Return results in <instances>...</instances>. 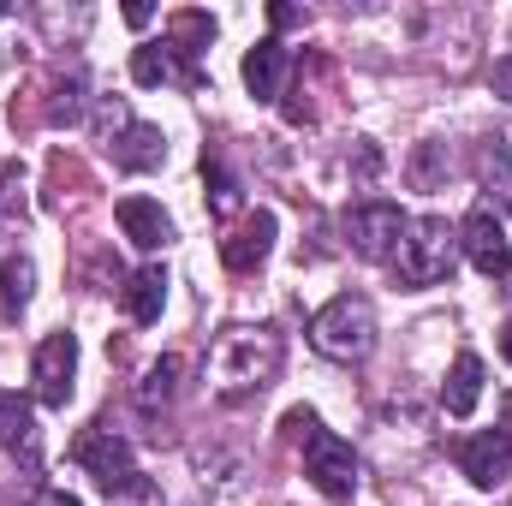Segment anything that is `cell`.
<instances>
[{
    "label": "cell",
    "instance_id": "obj_22",
    "mask_svg": "<svg viewBox=\"0 0 512 506\" xmlns=\"http://www.w3.org/2000/svg\"><path fill=\"white\" fill-rule=\"evenodd\" d=\"M322 423H316V411H286V435H298V441H310Z\"/></svg>",
    "mask_w": 512,
    "mask_h": 506
},
{
    "label": "cell",
    "instance_id": "obj_17",
    "mask_svg": "<svg viewBox=\"0 0 512 506\" xmlns=\"http://www.w3.org/2000/svg\"><path fill=\"white\" fill-rule=\"evenodd\" d=\"M477 399H483V358L459 352L453 370H447V387H441V405H447V417H471Z\"/></svg>",
    "mask_w": 512,
    "mask_h": 506
},
{
    "label": "cell",
    "instance_id": "obj_15",
    "mask_svg": "<svg viewBox=\"0 0 512 506\" xmlns=\"http://www.w3.org/2000/svg\"><path fill=\"white\" fill-rule=\"evenodd\" d=\"M161 161H167V137H161V126L131 120V126L114 137V167H126V173H149V167H161Z\"/></svg>",
    "mask_w": 512,
    "mask_h": 506
},
{
    "label": "cell",
    "instance_id": "obj_18",
    "mask_svg": "<svg viewBox=\"0 0 512 506\" xmlns=\"http://www.w3.org/2000/svg\"><path fill=\"white\" fill-rule=\"evenodd\" d=\"M30 286H36V262H30V256H6V262H0V304H6L12 316L30 304Z\"/></svg>",
    "mask_w": 512,
    "mask_h": 506
},
{
    "label": "cell",
    "instance_id": "obj_16",
    "mask_svg": "<svg viewBox=\"0 0 512 506\" xmlns=\"http://www.w3.org/2000/svg\"><path fill=\"white\" fill-rule=\"evenodd\" d=\"M161 304H167V268L161 262H143L126 280V316L149 328V322H161Z\"/></svg>",
    "mask_w": 512,
    "mask_h": 506
},
{
    "label": "cell",
    "instance_id": "obj_11",
    "mask_svg": "<svg viewBox=\"0 0 512 506\" xmlns=\"http://www.w3.org/2000/svg\"><path fill=\"white\" fill-rule=\"evenodd\" d=\"M120 233H126L137 251H161V245H173V221H167V209L155 203V197H120Z\"/></svg>",
    "mask_w": 512,
    "mask_h": 506
},
{
    "label": "cell",
    "instance_id": "obj_29",
    "mask_svg": "<svg viewBox=\"0 0 512 506\" xmlns=\"http://www.w3.org/2000/svg\"><path fill=\"white\" fill-rule=\"evenodd\" d=\"M0 18H6V6H0Z\"/></svg>",
    "mask_w": 512,
    "mask_h": 506
},
{
    "label": "cell",
    "instance_id": "obj_10",
    "mask_svg": "<svg viewBox=\"0 0 512 506\" xmlns=\"http://www.w3.org/2000/svg\"><path fill=\"white\" fill-rule=\"evenodd\" d=\"M286 72H292V54H286L280 36H262L251 54H245V90H251L256 102H280Z\"/></svg>",
    "mask_w": 512,
    "mask_h": 506
},
{
    "label": "cell",
    "instance_id": "obj_8",
    "mask_svg": "<svg viewBox=\"0 0 512 506\" xmlns=\"http://www.w3.org/2000/svg\"><path fill=\"white\" fill-rule=\"evenodd\" d=\"M72 459L102 483V489H114L120 477H131L137 471V459H131V441L126 435H114L108 423H90L84 435H78V447H72Z\"/></svg>",
    "mask_w": 512,
    "mask_h": 506
},
{
    "label": "cell",
    "instance_id": "obj_2",
    "mask_svg": "<svg viewBox=\"0 0 512 506\" xmlns=\"http://www.w3.org/2000/svg\"><path fill=\"white\" fill-rule=\"evenodd\" d=\"M376 334H382L376 328V304L364 292H340V298H328L310 316V346L322 358H334V364H364L376 352Z\"/></svg>",
    "mask_w": 512,
    "mask_h": 506
},
{
    "label": "cell",
    "instance_id": "obj_13",
    "mask_svg": "<svg viewBox=\"0 0 512 506\" xmlns=\"http://www.w3.org/2000/svg\"><path fill=\"white\" fill-rule=\"evenodd\" d=\"M268 251H274V215H268V209H256L233 239H221V256H227V268H233V274L262 268V256H268Z\"/></svg>",
    "mask_w": 512,
    "mask_h": 506
},
{
    "label": "cell",
    "instance_id": "obj_1",
    "mask_svg": "<svg viewBox=\"0 0 512 506\" xmlns=\"http://www.w3.org/2000/svg\"><path fill=\"white\" fill-rule=\"evenodd\" d=\"M280 364H286V346L274 328H227L203 358V381L215 399H251L280 376Z\"/></svg>",
    "mask_w": 512,
    "mask_h": 506
},
{
    "label": "cell",
    "instance_id": "obj_4",
    "mask_svg": "<svg viewBox=\"0 0 512 506\" xmlns=\"http://www.w3.org/2000/svg\"><path fill=\"white\" fill-rule=\"evenodd\" d=\"M405 233H411V215L399 209V203H358L352 209V221H346V239H352V251L364 256V262H393L399 245H405Z\"/></svg>",
    "mask_w": 512,
    "mask_h": 506
},
{
    "label": "cell",
    "instance_id": "obj_28",
    "mask_svg": "<svg viewBox=\"0 0 512 506\" xmlns=\"http://www.w3.org/2000/svg\"><path fill=\"white\" fill-rule=\"evenodd\" d=\"M501 411H507V429H501V435H507V441H512V393H507V399H501Z\"/></svg>",
    "mask_w": 512,
    "mask_h": 506
},
{
    "label": "cell",
    "instance_id": "obj_27",
    "mask_svg": "<svg viewBox=\"0 0 512 506\" xmlns=\"http://www.w3.org/2000/svg\"><path fill=\"white\" fill-rule=\"evenodd\" d=\"M501 358H507V364H512V322H507V328H501Z\"/></svg>",
    "mask_w": 512,
    "mask_h": 506
},
{
    "label": "cell",
    "instance_id": "obj_20",
    "mask_svg": "<svg viewBox=\"0 0 512 506\" xmlns=\"http://www.w3.org/2000/svg\"><path fill=\"white\" fill-rule=\"evenodd\" d=\"M108 495V506H161V489L143 477V471H131V477H120L114 489H102Z\"/></svg>",
    "mask_w": 512,
    "mask_h": 506
},
{
    "label": "cell",
    "instance_id": "obj_7",
    "mask_svg": "<svg viewBox=\"0 0 512 506\" xmlns=\"http://www.w3.org/2000/svg\"><path fill=\"white\" fill-rule=\"evenodd\" d=\"M30 381H36V399L42 405H66L72 399V381H78V340L72 334H48L30 358Z\"/></svg>",
    "mask_w": 512,
    "mask_h": 506
},
{
    "label": "cell",
    "instance_id": "obj_3",
    "mask_svg": "<svg viewBox=\"0 0 512 506\" xmlns=\"http://www.w3.org/2000/svg\"><path fill=\"white\" fill-rule=\"evenodd\" d=\"M453 262H459V227L447 215H423V221H411L405 245L393 256V274L405 292H423V286H441L453 274Z\"/></svg>",
    "mask_w": 512,
    "mask_h": 506
},
{
    "label": "cell",
    "instance_id": "obj_23",
    "mask_svg": "<svg viewBox=\"0 0 512 506\" xmlns=\"http://www.w3.org/2000/svg\"><path fill=\"white\" fill-rule=\"evenodd\" d=\"M30 506H84V501H78V495H66V489H42Z\"/></svg>",
    "mask_w": 512,
    "mask_h": 506
},
{
    "label": "cell",
    "instance_id": "obj_19",
    "mask_svg": "<svg viewBox=\"0 0 512 506\" xmlns=\"http://www.w3.org/2000/svg\"><path fill=\"white\" fill-rule=\"evenodd\" d=\"M173 387H179V358H161V364H149V376L137 381V405L143 411H161L173 399Z\"/></svg>",
    "mask_w": 512,
    "mask_h": 506
},
{
    "label": "cell",
    "instance_id": "obj_9",
    "mask_svg": "<svg viewBox=\"0 0 512 506\" xmlns=\"http://www.w3.org/2000/svg\"><path fill=\"white\" fill-rule=\"evenodd\" d=\"M459 471L477 483V489H501L512 477V441L501 429H477L459 441Z\"/></svg>",
    "mask_w": 512,
    "mask_h": 506
},
{
    "label": "cell",
    "instance_id": "obj_12",
    "mask_svg": "<svg viewBox=\"0 0 512 506\" xmlns=\"http://www.w3.org/2000/svg\"><path fill=\"white\" fill-rule=\"evenodd\" d=\"M0 453L6 459H36V411L12 387H0Z\"/></svg>",
    "mask_w": 512,
    "mask_h": 506
},
{
    "label": "cell",
    "instance_id": "obj_5",
    "mask_svg": "<svg viewBox=\"0 0 512 506\" xmlns=\"http://www.w3.org/2000/svg\"><path fill=\"white\" fill-rule=\"evenodd\" d=\"M304 477L328 501H352L358 495V453H352V441H340L334 429H316L304 441Z\"/></svg>",
    "mask_w": 512,
    "mask_h": 506
},
{
    "label": "cell",
    "instance_id": "obj_6",
    "mask_svg": "<svg viewBox=\"0 0 512 506\" xmlns=\"http://www.w3.org/2000/svg\"><path fill=\"white\" fill-rule=\"evenodd\" d=\"M459 251L471 256L489 280L495 274H512V245H507V227H501L495 203H471V215L459 221Z\"/></svg>",
    "mask_w": 512,
    "mask_h": 506
},
{
    "label": "cell",
    "instance_id": "obj_24",
    "mask_svg": "<svg viewBox=\"0 0 512 506\" xmlns=\"http://www.w3.org/2000/svg\"><path fill=\"white\" fill-rule=\"evenodd\" d=\"M268 18H274V24H280V30H292V24H304V12H298V6H274V12H268Z\"/></svg>",
    "mask_w": 512,
    "mask_h": 506
},
{
    "label": "cell",
    "instance_id": "obj_26",
    "mask_svg": "<svg viewBox=\"0 0 512 506\" xmlns=\"http://www.w3.org/2000/svg\"><path fill=\"white\" fill-rule=\"evenodd\" d=\"M149 18H155V12H149V6H143V0H131V6H126V24H137V30H143V24H149Z\"/></svg>",
    "mask_w": 512,
    "mask_h": 506
},
{
    "label": "cell",
    "instance_id": "obj_14",
    "mask_svg": "<svg viewBox=\"0 0 512 506\" xmlns=\"http://www.w3.org/2000/svg\"><path fill=\"white\" fill-rule=\"evenodd\" d=\"M131 78L137 84H191V60L173 48V42H143V48H131Z\"/></svg>",
    "mask_w": 512,
    "mask_h": 506
},
{
    "label": "cell",
    "instance_id": "obj_21",
    "mask_svg": "<svg viewBox=\"0 0 512 506\" xmlns=\"http://www.w3.org/2000/svg\"><path fill=\"white\" fill-rule=\"evenodd\" d=\"M54 96H60V102H54V108H48V120H54V126H60V120H66V126H72V120H78V114H84V102H78V96H84V84H78V78H66V84H60V90H54Z\"/></svg>",
    "mask_w": 512,
    "mask_h": 506
},
{
    "label": "cell",
    "instance_id": "obj_25",
    "mask_svg": "<svg viewBox=\"0 0 512 506\" xmlns=\"http://www.w3.org/2000/svg\"><path fill=\"white\" fill-rule=\"evenodd\" d=\"M495 90L512 102V60H501V66H495Z\"/></svg>",
    "mask_w": 512,
    "mask_h": 506
}]
</instances>
